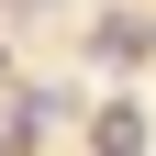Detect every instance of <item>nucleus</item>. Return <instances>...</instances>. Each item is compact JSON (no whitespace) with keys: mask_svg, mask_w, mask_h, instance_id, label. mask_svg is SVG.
<instances>
[{"mask_svg":"<svg viewBox=\"0 0 156 156\" xmlns=\"http://www.w3.org/2000/svg\"><path fill=\"white\" fill-rule=\"evenodd\" d=\"M89 145H101V156H145V112H134V101H112V112H101V134H89Z\"/></svg>","mask_w":156,"mask_h":156,"instance_id":"nucleus-1","label":"nucleus"}]
</instances>
